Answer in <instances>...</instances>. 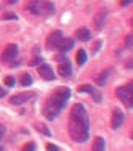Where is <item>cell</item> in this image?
Instances as JSON below:
<instances>
[{"label": "cell", "mask_w": 133, "mask_h": 151, "mask_svg": "<svg viewBox=\"0 0 133 151\" xmlns=\"http://www.w3.org/2000/svg\"><path fill=\"white\" fill-rule=\"evenodd\" d=\"M26 12L37 16H48L55 13V5L46 0H32L26 5Z\"/></svg>", "instance_id": "3"}, {"label": "cell", "mask_w": 133, "mask_h": 151, "mask_svg": "<svg viewBox=\"0 0 133 151\" xmlns=\"http://www.w3.org/2000/svg\"><path fill=\"white\" fill-rule=\"evenodd\" d=\"M106 16H107V12L104 8H101L98 13L95 15V19H93V23H95V29H101L103 27V24H104V21H106Z\"/></svg>", "instance_id": "11"}, {"label": "cell", "mask_w": 133, "mask_h": 151, "mask_svg": "<svg viewBox=\"0 0 133 151\" xmlns=\"http://www.w3.org/2000/svg\"><path fill=\"white\" fill-rule=\"evenodd\" d=\"M124 122V113H122L120 108H116L112 111V119H111V127L112 129H119Z\"/></svg>", "instance_id": "8"}, {"label": "cell", "mask_w": 133, "mask_h": 151, "mask_svg": "<svg viewBox=\"0 0 133 151\" xmlns=\"http://www.w3.org/2000/svg\"><path fill=\"white\" fill-rule=\"evenodd\" d=\"M90 134L88 113L84 105H74L69 114V135L75 143H84Z\"/></svg>", "instance_id": "1"}, {"label": "cell", "mask_w": 133, "mask_h": 151, "mask_svg": "<svg viewBox=\"0 0 133 151\" xmlns=\"http://www.w3.org/2000/svg\"><path fill=\"white\" fill-rule=\"evenodd\" d=\"M3 137H5V125L0 124V140H2Z\"/></svg>", "instance_id": "25"}, {"label": "cell", "mask_w": 133, "mask_h": 151, "mask_svg": "<svg viewBox=\"0 0 133 151\" xmlns=\"http://www.w3.org/2000/svg\"><path fill=\"white\" fill-rule=\"evenodd\" d=\"M75 61H77L79 66H82V64H85V61H87V53H85V50H79L77 55H75Z\"/></svg>", "instance_id": "17"}, {"label": "cell", "mask_w": 133, "mask_h": 151, "mask_svg": "<svg viewBox=\"0 0 133 151\" xmlns=\"http://www.w3.org/2000/svg\"><path fill=\"white\" fill-rule=\"evenodd\" d=\"M77 39H80V40L87 42L90 40V31L87 27H80V29H77Z\"/></svg>", "instance_id": "14"}, {"label": "cell", "mask_w": 133, "mask_h": 151, "mask_svg": "<svg viewBox=\"0 0 133 151\" xmlns=\"http://www.w3.org/2000/svg\"><path fill=\"white\" fill-rule=\"evenodd\" d=\"M132 42H133V37H132V34H130V35H127V40H125V47H127V48H130V47H132Z\"/></svg>", "instance_id": "22"}, {"label": "cell", "mask_w": 133, "mask_h": 151, "mask_svg": "<svg viewBox=\"0 0 133 151\" xmlns=\"http://www.w3.org/2000/svg\"><path fill=\"white\" fill-rule=\"evenodd\" d=\"M79 92H80V93H82V92H88L90 95H92L93 98H95V101H96V103L101 101V93L96 92L95 88L92 87V85H82V87H79Z\"/></svg>", "instance_id": "12"}, {"label": "cell", "mask_w": 133, "mask_h": 151, "mask_svg": "<svg viewBox=\"0 0 133 151\" xmlns=\"http://www.w3.org/2000/svg\"><path fill=\"white\" fill-rule=\"evenodd\" d=\"M46 150H48V151H58L59 148L56 145H53V143H48V145H46Z\"/></svg>", "instance_id": "23"}, {"label": "cell", "mask_w": 133, "mask_h": 151, "mask_svg": "<svg viewBox=\"0 0 133 151\" xmlns=\"http://www.w3.org/2000/svg\"><path fill=\"white\" fill-rule=\"evenodd\" d=\"M37 71H39V76H40L42 79H45V81H53V79H55V73H53V69L48 64H40Z\"/></svg>", "instance_id": "9"}, {"label": "cell", "mask_w": 133, "mask_h": 151, "mask_svg": "<svg viewBox=\"0 0 133 151\" xmlns=\"http://www.w3.org/2000/svg\"><path fill=\"white\" fill-rule=\"evenodd\" d=\"M106 148V143H104V140L101 137H96L95 138V143H93V151H103Z\"/></svg>", "instance_id": "15"}, {"label": "cell", "mask_w": 133, "mask_h": 151, "mask_svg": "<svg viewBox=\"0 0 133 151\" xmlns=\"http://www.w3.org/2000/svg\"><path fill=\"white\" fill-rule=\"evenodd\" d=\"M72 47H74V40H72V39H63L58 50H61V52H67V50H71Z\"/></svg>", "instance_id": "13"}, {"label": "cell", "mask_w": 133, "mask_h": 151, "mask_svg": "<svg viewBox=\"0 0 133 151\" xmlns=\"http://www.w3.org/2000/svg\"><path fill=\"white\" fill-rule=\"evenodd\" d=\"M24 151H27V150H35V143H27V145H24Z\"/></svg>", "instance_id": "24"}, {"label": "cell", "mask_w": 133, "mask_h": 151, "mask_svg": "<svg viewBox=\"0 0 133 151\" xmlns=\"http://www.w3.org/2000/svg\"><path fill=\"white\" fill-rule=\"evenodd\" d=\"M18 56V45L16 44H8L6 48L2 52V61L3 63H10Z\"/></svg>", "instance_id": "5"}, {"label": "cell", "mask_w": 133, "mask_h": 151, "mask_svg": "<svg viewBox=\"0 0 133 151\" xmlns=\"http://www.w3.org/2000/svg\"><path fill=\"white\" fill-rule=\"evenodd\" d=\"M16 15L15 13H5V15H3V19H6V21H10V19H16Z\"/></svg>", "instance_id": "21"}, {"label": "cell", "mask_w": 133, "mask_h": 151, "mask_svg": "<svg viewBox=\"0 0 133 151\" xmlns=\"http://www.w3.org/2000/svg\"><path fill=\"white\" fill-rule=\"evenodd\" d=\"M8 2H10V3H13V2H16V0H8Z\"/></svg>", "instance_id": "29"}, {"label": "cell", "mask_w": 133, "mask_h": 151, "mask_svg": "<svg viewBox=\"0 0 133 151\" xmlns=\"http://www.w3.org/2000/svg\"><path fill=\"white\" fill-rule=\"evenodd\" d=\"M61 40H63V34H61V31H55V32H51V34L48 35V39H46V47H48L50 50L59 48Z\"/></svg>", "instance_id": "6"}, {"label": "cell", "mask_w": 133, "mask_h": 151, "mask_svg": "<svg viewBox=\"0 0 133 151\" xmlns=\"http://www.w3.org/2000/svg\"><path fill=\"white\" fill-rule=\"evenodd\" d=\"M5 85L6 87H13V85H15V77H11V76H8V77H5Z\"/></svg>", "instance_id": "20"}, {"label": "cell", "mask_w": 133, "mask_h": 151, "mask_svg": "<svg viewBox=\"0 0 133 151\" xmlns=\"http://www.w3.org/2000/svg\"><path fill=\"white\" fill-rule=\"evenodd\" d=\"M35 127H37V130H40L42 134H44V135H46V137H50V135H51V132H50V129L46 127L45 124H37Z\"/></svg>", "instance_id": "19"}, {"label": "cell", "mask_w": 133, "mask_h": 151, "mask_svg": "<svg viewBox=\"0 0 133 151\" xmlns=\"http://www.w3.org/2000/svg\"><path fill=\"white\" fill-rule=\"evenodd\" d=\"M130 2H132V0H120V5L122 6H127V5H130Z\"/></svg>", "instance_id": "26"}, {"label": "cell", "mask_w": 133, "mask_h": 151, "mask_svg": "<svg viewBox=\"0 0 133 151\" xmlns=\"http://www.w3.org/2000/svg\"><path fill=\"white\" fill-rule=\"evenodd\" d=\"M37 63H40V58H34V60L31 61V66H35Z\"/></svg>", "instance_id": "27"}, {"label": "cell", "mask_w": 133, "mask_h": 151, "mask_svg": "<svg viewBox=\"0 0 133 151\" xmlns=\"http://www.w3.org/2000/svg\"><path fill=\"white\" fill-rule=\"evenodd\" d=\"M107 77H109V69H104L103 73L95 79V82L98 85H104V84H106V81H107Z\"/></svg>", "instance_id": "16"}, {"label": "cell", "mask_w": 133, "mask_h": 151, "mask_svg": "<svg viewBox=\"0 0 133 151\" xmlns=\"http://www.w3.org/2000/svg\"><path fill=\"white\" fill-rule=\"evenodd\" d=\"M58 73L59 76H63V77H69L71 74H72V66H71L69 60L64 58L59 61V66H58Z\"/></svg>", "instance_id": "7"}, {"label": "cell", "mask_w": 133, "mask_h": 151, "mask_svg": "<svg viewBox=\"0 0 133 151\" xmlns=\"http://www.w3.org/2000/svg\"><path fill=\"white\" fill-rule=\"evenodd\" d=\"M69 96H71V90H69V88H66V87L56 88V90L51 93V96L46 100V103H45L44 114H45L46 119H50V121L55 119V117L59 114V111L64 108L66 101L69 100Z\"/></svg>", "instance_id": "2"}, {"label": "cell", "mask_w": 133, "mask_h": 151, "mask_svg": "<svg viewBox=\"0 0 133 151\" xmlns=\"http://www.w3.org/2000/svg\"><path fill=\"white\" fill-rule=\"evenodd\" d=\"M116 95L125 105V108H128V109L133 108V84H127L124 87H119L116 90Z\"/></svg>", "instance_id": "4"}, {"label": "cell", "mask_w": 133, "mask_h": 151, "mask_svg": "<svg viewBox=\"0 0 133 151\" xmlns=\"http://www.w3.org/2000/svg\"><path fill=\"white\" fill-rule=\"evenodd\" d=\"M34 95L35 93H18V95L10 98V101H11V105H23V103H26V101L34 98Z\"/></svg>", "instance_id": "10"}, {"label": "cell", "mask_w": 133, "mask_h": 151, "mask_svg": "<svg viewBox=\"0 0 133 151\" xmlns=\"http://www.w3.org/2000/svg\"><path fill=\"white\" fill-rule=\"evenodd\" d=\"M5 95H6V90H5V88H2V87H0V96L3 98Z\"/></svg>", "instance_id": "28"}, {"label": "cell", "mask_w": 133, "mask_h": 151, "mask_svg": "<svg viewBox=\"0 0 133 151\" xmlns=\"http://www.w3.org/2000/svg\"><path fill=\"white\" fill-rule=\"evenodd\" d=\"M19 82H21V85H24V87H29V85L32 84V77L27 73H24V74H21Z\"/></svg>", "instance_id": "18"}]
</instances>
